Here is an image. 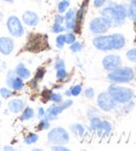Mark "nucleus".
I'll return each instance as SVG.
<instances>
[{"label": "nucleus", "instance_id": "obj_1", "mask_svg": "<svg viewBox=\"0 0 136 151\" xmlns=\"http://www.w3.org/2000/svg\"><path fill=\"white\" fill-rule=\"evenodd\" d=\"M92 44L96 50L102 52L118 50L126 45V39L122 34L118 33L111 35H99L93 38Z\"/></svg>", "mask_w": 136, "mask_h": 151}, {"label": "nucleus", "instance_id": "obj_2", "mask_svg": "<svg viewBox=\"0 0 136 151\" xmlns=\"http://www.w3.org/2000/svg\"><path fill=\"white\" fill-rule=\"evenodd\" d=\"M101 15L110 19L113 23V26H120L126 21V18L128 17V12L127 7L125 5L109 2L108 5H106L101 11Z\"/></svg>", "mask_w": 136, "mask_h": 151}, {"label": "nucleus", "instance_id": "obj_3", "mask_svg": "<svg viewBox=\"0 0 136 151\" xmlns=\"http://www.w3.org/2000/svg\"><path fill=\"white\" fill-rule=\"evenodd\" d=\"M108 92L116 103L120 104L129 103L133 99L134 96L132 89L127 87H122V86H118V85L115 84H112L109 86Z\"/></svg>", "mask_w": 136, "mask_h": 151}, {"label": "nucleus", "instance_id": "obj_4", "mask_svg": "<svg viewBox=\"0 0 136 151\" xmlns=\"http://www.w3.org/2000/svg\"><path fill=\"white\" fill-rule=\"evenodd\" d=\"M134 70L131 67H118L111 70L107 76V79L113 83H128L134 79Z\"/></svg>", "mask_w": 136, "mask_h": 151}, {"label": "nucleus", "instance_id": "obj_5", "mask_svg": "<svg viewBox=\"0 0 136 151\" xmlns=\"http://www.w3.org/2000/svg\"><path fill=\"white\" fill-rule=\"evenodd\" d=\"M113 26V23L110 19L104 16L95 17L89 22V31L95 36L106 34Z\"/></svg>", "mask_w": 136, "mask_h": 151}, {"label": "nucleus", "instance_id": "obj_6", "mask_svg": "<svg viewBox=\"0 0 136 151\" xmlns=\"http://www.w3.org/2000/svg\"><path fill=\"white\" fill-rule=\"evenodd\" d=\"M5 25H6V29L12 38L18 39V38L23 37L24 34H25L23 22L21 21V19H19L15 15H11V16L7 17Z\"/></svg>", "mask_w": 136, "mask_h": 151}, {"label": "nucleus", "instance_id": "obj_7", "mask_svg": "<svg viewBox=\"0 0 136 151\" xmlns=\"http://www.w3.org/2000/svg\"><path fill=\"white\" fill-rule=\"evenodd\" d=\"M47 139L54 145H66L70 141V137L66 129L62 127H56L48 132Z\"/></svg>", "mask_w": 136, "mask_h": 151}, {"label": "nucleus", "instance_id": "obj_8", "mask_svg": "<svg viewBox=\"0 0 136 151\" xmlns=\"http://www.w3.org/2000/svg\"><path fill=\"white\" fill-rule=\"evenodd\" d=\"M5 83L6 86L14 91H20L24 88V80L20 78L15 73V69H9L5 75Z\"/></svg>", "mask_w": 136, "mask_h": 151}, {"label": "nucleus", "instance_id": "obj_9", "mask_svg": "<svg viewBox=\"0 0 136 151\" xmlns=\"http://www.w3.org/2000/svg\"><path fill=\"white\" fill-rule=\"evenodd\" d=\"M96 104L99 107V109L104 111H111L115 109L117 103L113 100V98L109 94L108 91H104L97 96L96 98Z\"/></svg>", "mask_w": 136, "mask_h": 151}, {"label": "nucleus", "instance_id": "obj_10", "mask_svg": "<svg viewBox=\"0 0 136 151\" xmlns=\"http://www.w3.org/2000/svg\"><path fill=\"white\" fill-rule=\"evenodd\" d=\"M15 41L12 37H0V54L3 56H9L15 50Z\"/></svg>", "mask_w": 136, "mask_h": 151}, {"label": "nucleus", "instance_id": "obj_11", "mask_svg": "<svg viewBox=\"0 0 136 151\" xmlns=\"http://www.w3.org/2000/svg\"><path fill=\"white\" fill-rule=\"evenodd\" d=\"M102 64L106 70L111 71L120 67L122 64V59L118 55H108V56L104 57Z\"/></svg>", "mask_w": 136, "mask_h": 151}, {"label": "nucleus", "instance_id": "obj_12", "mask_svg": "<svg viewBox=\"0 0 136 151\" xmlns=\"http://www.w3.org/2000/svg\"><path fill=\"white\" fill-rule=\"evenodd\" d=\"M88 6H89V0H84L81 7L77 11V14H75V23H77V26H75L74 33H80L81 32V27H82L86 13L88 11Z\"/></svg>", "mask_w": 136, "mask_h": 151}, {"label": "nucleus", "instance_id": "obj_13", "mask_svg": "<svg viewBox=\"0 0 136 151\" xmlns=\"http://www.w3.org/2000/svg\"><path fill=\"white\" fill-rule=\"evenodd\" d=\"M25 107V100L22 98H13L7 102V110L11 113H21Z\"/></svg>", "mask_w": 136, "mask_h": 151}, {"label": "nucleus", "instance_id": "obj_14", "mask_svg": "<svg viewBox=\"0 0 136 151\" xmlns=\"http://www.w3.org/2000/svg\"><path fill=\"white\" fill-rule=\"evenodd\" d=\"M21 21L23 22L24 25L26 26H37L40 22V17L34 11H25V12L22 14L21 17Z\"/></svg>", "mask_w": 136, "mask_h": 151}, {"label": "nucleus", "instance_id": "obj_15", "mask_svg": "<svg viewBox=\"0 0 136 151\" xmlns=\"http://www.w3.org/2000/svg\"><path fill=\"white\" fill-rule=\"evenodd\" d=\"M15 73H17V76H19L20 78H22L23 80H27V79L31 78V70L25 66V64L20 62V63L17 64V66L15 67Z\"/></svg>", "mask_w": 136, "mask_h": 151}, {"label": "nucleus", "instance_id": "obj_16", "mask_svg": "<svg viewBox=\"0 0 136 151\" xmlns=\"http://www.w3.org/2000/svg\"><path fill=\"white\" fill-rule=\"evenodd\" d=\"M70 130L73 134L77 137H83L85 134V131H86L84 125H82L80 123H74V124L70 125Z\"/></svg>", "mask_w": 136, "mask_h": 151}, {"label": "nucleus", "instance_id": "obj_17", "mask_svg": "<svg viewBox=\"0 0 136 151\" xmlns=\"http://www.w3.org/2000/svg\"><path fill=\"white\" fill-rule=\"evenodd\" d=\"M112 130V125L111 123H109L108 121H102L99 127L96 129V132L99 133V135L102 134H109Z\"/></svg>", "mask_w": 136, "mask_h": 151}, {"label": "nucleus", "instance_id": "obj_18", "mask_svg": "<svg viewBox=\"0 0 136 151\" xmlns=\"http://www.w3.org/2000/svg\"><path fill=\"white\" fill-rule=\"evenodd\" d=\"M35 116V110H34L31 107L27 106L24 107V109L22 110L21 116H20V120L25 122V121H29Z\"/></svg>", "mask_w": 136, "mask_h": 151}, {"label": "nucleus", "instance_id": "obj_19", "mask_svg": "<svg viewBox=\"0 0 136 151\" xmlns=\"http://www.w3.org/2000/svg\"><path fill=\"white\" fill-rule=\"evenodd\" d=\"M38 139H39V135L37 134V133H34V132H31V133H28L27 135H26L25 137H24L23 139V143L25 145H34L36 144L38 142Z\"/></svg>", "mask_w": 136, "mask_h": 151}, {"label": "nucleus", "instance_id": "obj_20", "mask_svg": "<svg viewBox=\"0 0 136 151\" xmlns=\"http://www.w3.org/2000/svg\"><path fill=\"white\" fill-rule=\"evenodd\" d=\"M14 90H12L9 87H0V98L1 99H4L7 100L9 98L13 97V94H14Z\"/></svg>", "mask_w": 136, "mask_h": 151}, {"label": "nucleus", "instance_id": "obj_21", "mask_svg": "<svg viewBox=\"0 0 136 151\" xmlns=\"http://www.w3.org/2000/svg\"><path fill=\"white\" fill-rule=\"evenodd\" d=\"M70 6V1L69 0H61L58 4V12L59 14H64Z\"/></svg>", "mask_w": 136, "mask_h": 151}, {"label": "nucleus", "instance_id": "obj_22", "mask_svg": "<svg viewBox=\"0 0 136 151\" xmlns=\"http://www.w3.org/2000/svg\"><path fill=\"white\" fill-rule=\"evenodd\" d=\"M127 12H128V17H129L131 20H134L136 21V4L133 3L131 1L129 4V7L127 9Z\"/></svg>", "mask_w": 136, "mask_h": 151}, {"label": "nucleus", "instance_id": "obj_23", "mask_svg": "<svg viewBox=\"0 0 136 151\" xmlns=\"http://www.w3.org/2000/svg\"><path fill=\"white\" fill-rule=\"evenodd\" d=\"M64 24H65V29L68 32H74L75 26H77V23H75V18L71 19V20H65L64 21Z\"/></svg>", "mask_w": 136, "mask_h": 151}, {"label": "nucleus", "instance_id": "obj_24", "mask_svg": "<svg viewBox=\"0 0 136 151\" xmlns=\"http://www.w3.org/2000/svg\"><path fill=\"white\" fill-rule=\"evenodd\" d=\"M66 44L65 41V35H58L56 38V46L60 50H62Z\"/></svg>", "mask_w": 136, "mask_h": 151}, {"label": "nucleus", "instance_id": "obj_25", "mask_svg": "<svg viewBox=\"0 0 136 151\" xmlns=\"http://www.w3.org/2000/svg\"><path fill=\"white\" fill-rule=\"evenodd\" d=\"M49 100L54 104H60L63 100H62V94L59 93V92H52L50 93Z\"/></svg>", "mask_w": 136, "mask_h": 151}, {"label": "nucleus", "instance_id": "obj_26", "mask_svg": "<svg viewBox=\"0 0 136 151\" xmlns=\"http://www.w3.org/2000/svg\"><path fill=\"white\" fill-rule=\"evenodd\" d=\"M65 26L63 25V24H60V23H54L52 24V32L54 34H61L63 33V32H65Z\"/></svg>", "mask_w": 136, "mask_h": 151}, {"label": "nucleus", "instance_id": "obj_27", "mask_svg": "<svg viewBox=\"0 0 136 151\" xmlns=\"http://www.w3.org/2000/svg\"><path fill=\"white\" fill-rule=\"evenodd\" d=\"M56 77H57V79H58V80H60V81L65 80V79L68 77L67 70H66L65 68H59V69H57Z\"/></svg>", "mask_w": 136, "mask_h": 151}, {"label": "nucleus", "instance_id": "obj_28", "mask_svg": "<svg viewBox=\"0 0 136 151\" xmlns=\"http://www.w3.org/2000/svg\"><path fill=\"white\" fill-rule=\"evenodd\" d=\"M65 41L66 44H72L73 42L77 41V37H75L74 33L73 32H68V33L65 34Z\"/></svg>", "mask_w": 136, "mask_h": 151}, {"label": "nucleus", "instance_id": "obj_29", "mask_svg": "<svg viewBox=\"0 0 136 151\" xmlns=\"http://www.w3.org/2000/svg\"><path fill=\"white\" fill-rule=\"evenodd\" d=\"M40 123L38 124V129L39 130H46V129H49L50 127V122L49 121L45 120L44 118L40 119Z\"/></svg>", "mask_w": 136, "mask_h": 151}, {"label": "nucleus", "instance_id": "obj_30", "mask_svg": "<svg viewBox=\"0 0 136 151\" xmlns=\"http://www.w3.org/2000/svg\"><path fill=\"white\" fill-rule=\"evenodd\" d=\"M65 16H64V19L65 20H71V19L75 18V14H77V9H68L65 13Z\"/></svg>", "mask_w": 136, "mask_h": 151}, {"label": "nucleus", "instance_id": "obj_31", "mask_svg": "<svg viewBox=\"0 0 136 151\" xmlns=\"http://www.w3.org/2000/svg\"><path fill=\"white\" fill-rule=\"evenodd\" d=\"M83 50V44L81 42H77V41H75V42H73L72 44H70V50L72 52H80L81 50Z\"/></svg>", "mask_w": 136, "mask_h": 151}, {"label": "nucleus", "instance_id": "obj_32", "mask_svg": "<svg viewBox=\"0 0 136 151\" xmlns=\"http://www.w3.org/2000/svg\"><path fill=\"white\" fill-rule=\"evenodd\" d=\"M70 91H71V96H73V97L80 96L81 92H82V85H80V84L74 85V86H72V87L70 88Z\"/></svg>", "mask_w": 136, "mask_h": 151}, {"label": "nucleus", "instance_id": "obj_33", "mask_svg": "<svg viewBox=\"0 0 136 151\" xmlns=\"http://www.w3.org/2000/svg\"><path fill=\"white\" fill-rule=\"evenodd\" d=\"M127 58H128V60H129V61L135 62V63H136V48H133V50H128Z\"/></svg>", "mask_w": 136, "mask_h": 151}, {"label": "nucleus", "instance_id": "obj_34", "mask_svg": "<svg viewBox=\"0 0 136 151\" xmlns=\"http://www.w3.org/2000/svg\"><path fill=\"white\" fill-rule=\"evenodd\" d=\"M54 68H56V69L65 68V62H64V60L58 58V59L56 60V62H54Z\"/></svg>", "mask_w": 136, "mask_h": 151}, {"label": "nucleus", "instance_id": "obj_35", "mask_svg": "<svg viewBox=\"0 0 136 151\" xmlns=\"http://www.w3.org/2000/svg\"><path fill=\"white\" fill-rule=\"evenodd\" d=\"M84 94L87 99H92V98L94 97V89L92 87H88L86 90H85Z\"/></svg>", "mask_w": 136, "mask_h": 151}, {"label": "nucleus", "instance_id": "obj_36", "mask_svg": "<svg viewBox=\"0 0 136 151\" xmlns=\"http://www.w3.org/2000/svg\"><path fill=\"white\" fill-rule=\"evenodd\" d=\"M107 0H93V6L95 9H101L106 4Z\"/></svg>", "mask_w": 136, "mask_h": 151}, {"label": "nucleus", "instance_id": "obj_37", "mask_svg": "<svg viewBox=\"0 0 136 151\" xmlns=\"http://www.w3.org/2000/svg\"><path fill=\"white\" fill-rule=\"evenodd\" d=\"M73 104V102H72V100H66V101H62L61 103H60V105L62 106V108L65 110V109H67V108H69V107L71 106Z\"/></svg>", "mask_w": 136, "mask_h": 151}, {"label": "nucleus", "instance_id": "obj_38", "mask_svg": "<svg viewBox=\"0 0 136 151\" xmlns=\"http://www.w3.org/2000/svg\"><path fill=\"white\" fill-rule=\"evenodd\" d=\"M45 75V70L43 68H39L37 70V73H36V76H35V79H37L38 81H40L43 79V77H44Z\"/></svg>", "mask_w": 136, "mask_h": 151}, {"label": "nucleus", "instance_id": "obj_39", "mask_svg": "<svg viewBox=\"0 0 136 151\" xmlns=\"http://www.w3.org/2000/svg\"><path fill=\"white\" fill-rule=\"evenodd\" d=\"M52 150L54 151H68L69 149L65 147L64 145H54L52 146Z\"/></svg>", "mask_w": 136, "mask_h": 151}, {"label": "nucleus", "instance_id": "obj_40", "mask_svg": "<svg viewBox=\"0 0 136 151\" xmlns=\"http://www.w3.org/2000/svg\"><path fill=\"white\" fill-rule=\"evenodd\" d=\"M64 16H62V14H58L54 16V23H60V24H64Z\"/></svg>", "mask_w": 136, "mask_h": 151}, {"label": "nucleus", "instance_id": "obj_41", "mask_svg": "<svg viewBox=\"0 0 136 151\" xmlns=\"http://www.w3.org/2000/svg\"><path fill=\"white\" fill-rule=\"evenodd\" d=\"M38 83H39V81H38L37 79L34 78L33 80H31V87L33 88V89H38V87H39Z\"/></svg>", "mask_w": 136, "mask_h": 151}, {"label": "nucleus", "instance_id": "obj_42", "mask_svg": "<svg viewBox=\"0 0 136 151\" xmlns=\"http://www.w3.org/2000/svg\"><path fill=\"white\" fill-rule=\"evenodd\" d=\"M44 116H45V110H44V108L40 107V108L38 109V119L44 118Z\"/></svg>", "mask_w": 136, "mask_h": 151}, {"label": "nucleus", "instance_id": "obj_43", "mask_svg": "<svg viewBox=\"0 0 136 151\" xmlns=\"http://www.w3.org/2000/svg\"><path fill=\"white\" fill-rule=\"evenodd\" d=\"M2 149L4 151H15V150H16V148H15V147L9 146V145H5V146H3Z\"/></svg>", "mask_w": 136, "mask_h": 151}, {"label": "nucleus", "instance_id": "obj_44", "mask_svg": "<svg viewBox=\"0 0 136 151\" xmlns=\"http://www.w3.org/2000/svg\"><path fill=\"white\" fill-rule=\"evenodd\" d=\"M1 1H3V2H5V3H9V4H12V3H14L15 0H1Z\"/></svg>", "mask_w": 136, "mask_h": 151}, {"label": "nucleus", "instance_id": "obj_45", "mask_svg": "<svg viewBox=\"0 0 136 151\" xmlns=\"http://www.w3.org/2000/svg\"><path fill=\"white\" fill-rule=\"evenodd\" d=\"M65 96H68V97H69V96H71V91H70V89L67 90V91L65 92Z\"/></svg>", "mask_w": 136, "mask_h": 151}, {"label": "nucleus", "instance_id": "obj_46", "mask_svg": "<svg viewBox=\"0 0 136 151\" xmlns=\"http://www.w3.org/2000/svg\"><path fill=\"white\" fill-rule=\"evenodd\" d=\"M2 19H3V14L1 12H0V22L2 21Z\"/></svg>", "mask_w": 136, "mask_h": 151}, {"label": "nucleus", "instance_id": "obj_47", "mask_svg": "<svg viewBox=\"0 0 136 151\" xmlns=\"http://www.w3.org/2000/svg\"><path fill=\"white\" fill-rule=\"evenodd\" d=\"M1 105H2V101H1V99H0V108H1Z\"/></svg>", "mask_w": 136, "mask_h": 151}, {"label": "nucleus", "instance_id": "obj_48", "mask_svg": "<svg viewBox=\"0 0 136 151\" xmlns=\"http://www.w3.org/2000/svg\"><path fill=\"white\" fill-rule=\"evenodd\" d=\"M131 1H132L133 3H135V4H136V0H131Z\"/></svg>", "mask_w": 136, "mask_h": 151}, {"label": "nucleus", "instance_id": "obj_49", "mask_svg": "<svg viewBox=\"0 0 136 151\" xmlns=\"http://www.w3.org/2000/svg\"><path fill=\"white\" fill-rule=\"evenodd\" d=\"M1 71H2V68H1V66H0V73H1Z\"/></svg>", "mask_w": 136, "mask_h": 151}, {"label": "nucleus", "instance_id": "obj_50", "mask_svg": "<svg viewBox=\"0 0 136 151\" xmlns=\"http://www.w3.org/2000/svg\"><path fill=\"white\" fill-rule=\"evenodd\" d=\"M0 149H1V145H0Z\"/></svg>", "mask_w": 136, "mask_h": 151}]
</instances>
